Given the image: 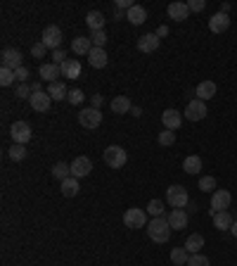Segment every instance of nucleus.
Wrapping results in <instances>:
<instances>
[{
	"label": "nucleus",
	"mask_w": 237,
	"mask_h": 266,
	"mask_svg": "<svg viewBox=\"0 0 237 266\" xmlns=\"http://www.w3.org/2000/svg\"><path fill=\"white\" fill-rule=\"evenodd\" d=\"M171 224H168V219H164V216H157V219H152L150 224H147V235H150L152 243H168V238H171Z\"/></svg>",
	"instance_id": "1"
},
{
	"label": "nucleus",
	"mask_w": 237,
	"mask_h": 266,
	"mask_svg": "<svg viewBox=\"0 0 237 266\" xmlns=\"http://www.w3.org/2000/svg\"><path fill=\"white\" fill-rule=\"evenodd\" d=\"M102 157H104V164L111 166V169H121L128 162V152L124 148H118V145H109L102 152Z\"/></svg>",
	"instance_id": "2"
},
{
	"label": "nucleus",
	"mask_w": 237,
	"mask_h": 266,
	"mask_svg": "<svg viewBox=\"0 0 237 266\" xmlns=\"http://www.w3.org/2000/svg\"><path fill=\"white\" fill-rule=\"evenodd\" d=\"M166 202L171 204L173 209H183L185 204H190L188 190L183 188V186H171V188L166 190Z\"/></svg>",
	"instance_id": "3"
},
{
	"label": "nucleus",
	"mask_w": 237,
	"mask_h": 266,
	"mask_svg": "<svg viewBox=\"0 0 237 266\" xmlns=\"http://www.w3.org/2000/svg\"><path fill=\"white\" fill-rule=\"evenodd\" d=\"M10 136H12V143H17V145H26L33 138L31 126L26 124V121H15V124L10 126Z\"/></svg>",
	"instance_id": "4"
},
{
	"label": "nucleus",
	"mask_w": 237,
	"mask_h": 266,
	"mask_svg": "<svg viewBox=\"0 0 237 266\" xmlns=\"http://www.w3.org/2000/svg\"><path fill=\"white\" fill-rule=\"evenodd\" d=\"M40 43H43L47 50H52V53L60 50V43H62V29H60V26H45Z\"/></svg>",
	"instance_id": "5"
},
{
	"label": "nucleus",
	"mask_w": 237,
	"mask_h": 266,
	"mask_svg": "<svg viewBox=\"0 0 237 266\" xmlns=\"http://www.w3.org/2000/svg\"><path fill=\"white\" fill-rule=\"evenodd\" d=\"M79 124L83 128H97V126L102 124V114H100V110H95V107H86V110L79 112Z\"/></svg>",
	"instance_id": "6"
},
{
	"label": "nucleus",
	"mask_w": 237,
	"mask_h": 266,
	"mask_svg": "<svg viewBox=\"0 0 237 266\" xmlns=\"http://www.w3.org/2000/svg\"><path fill=\"white\" fill-rule=\"evenodd\" d=\"M232 202V195L230 190H216L211 195V214H218V211H225Z\"/></svg>",
	"instance_id": "7"
},
{
	"label": "nucleus",
	"mask_w": 237,
	"mask_h": 266,
	"mask_svg": "<svg viewBox=\"0 0 237 266\" xmlns=\"http://www.w3.org/2000/svg\"><path fill=\"white\" fill-rule=\"evenodd\" d=\"M124 224H126V228H145L147 214L142 209H138V207H133V209H128L126 214H124Z\"/></svg>",
	"instance_id": "8"
},
{
	"label": "nucleus",
	"mask_w": 237,
	"mask_h": 266,
	"mask_svg": "<svg viewBox=\"0 0 237 266\" xmlns=\"http://www.w3.org/2000/svg\"><path fill=\"white\" fill-rule=\"evenodd\" d=\"M0 62H3L5 69H12V71H17L19 67H24V64H22V53H19L17 48H8V50H3Z\"/></svg>",
	"instance_id": "9"
},
{
	"label": "nucleus",
	"mask_w": 237,
	"mask_h": 266,
	"mask_svg": "<svg viewBox=\"0 0 237 266\" xmlns=\"http://www.w3.org/2000/svg\"><path fill=\"white\" fill-rule=\"evenodd\" d=\"M206 117V102L204 100H192L185 107V119H190V121H202V119Z\"/></svg>",
	"instance_id": "10"
},
{
	"label": "nucleus",
	"mask_w": 237,
	"mask_h": 266,
	"mask_svg": "<svg viewBox=\"0 0 237 266\" xmlns=\"http://www.w3.org/2000/svg\"><path fill=\"white\" fill-rule=\"evenodd\" d=\"M90 171H93V162H90L88 157H76V159L71 162V176L83 179V176H88Z\"/></svg>",
	"instance_id": "11"
},
{
	"label": "nucleus",
	"mask_w": 237,
	"mask_h": 266,
	"mask_svg": "<svg viewBox=\"0 0 237 266\" xmlns=\"http://www.w3.org/2000/svg\"><path fill=\"white\" fill-rule=\"evenodd\" d=\"M161 121H164V128H168V131H175V128H181V124H183V114L178 110H164V114H161Z\"/></svg>",
	"instance_id": "12"
},
{
	"label": "nucleus",
	"mask_w": 237,
	"mask_h": 266,
	"mask_svg": "<svg viewBox=\"0 0 237 266\" xmlns=\"http://www.w3.org/2000/svg\"><path fill=\"white\" fill-rule=\"evenodd\" d=\"M88 62H90V67H95V69H104L107 62H109V57H107V53H104V48H95L93 46L90 55H88Z\"/></svg>",
	"instance_id": "13"
},
{
	"label": "nucleus",
	"mask_w": 237,
	"mask_h": 266,
	"mask_svg": "<svg viewBox=\"0 0 237 266\" xmlns=\"http://www.w3.org/2000/svg\"><path fill=\"white\" fill-rule=\"evenodd\" d=\"M159 48V36L157 33H145L138 38V50L140 53H154Z\"/></svg>",
	"instance_id": "14"
},
{
	"label": "nucleus",
	"mask_w": 237,
	"mask_h": 266,
	"mask_svg": "<svg viewBox=\"0 0 237 266\" xmlns=\"http://www.w3.org/2000/svg\"><path fill=\"white\" fill-rule=\"evenodd\" d=\"M228 26H230V17L228 15H223V12H216V15L209 19V29H211L213 33H223V31H228Z\"/></svg>",
	"instance_id": "15"
},
{
	"label": "nucleus",
	"mask_w": 237,
	"mask_h": 266,
	"mask_svg": "<svg viewBox=\"0 0 237 266\" xmlns=\"http://www.w3.org/2000/svg\"><path fill=\"white\" fill-rule=\"evenodd\" d=\"M50 102H52V98L47 93H33L31 98H29V105H31L36 112H47L50 110Z\"/></svg>",
	"instance_id": "16"
},
{
	"label": "nucleus",
	"mask_w": 237,
	"mask_h": 266,
	"mask_svg": "<svg viewBox=\"0 0 237 266\" xmlns=\"http://www.w3.org/2000/svg\"><path fill=\"white\" fill-rule=\"evenodd\" d=\"M109 107H111L114 114H128V112L133 110V105H131V100H128V95H116V98L109 102Z\"/></svg>",
	"instance_id": "17"
},
{
	"label": "nucleus",
	"mask_w": 237,
	"mask_h": 266,
	"mask_svg": "<svg viewBox=\"0 0 237 266\" xmlns=\"http://www.w3.org/2000/svg\"><path fill=\"white\" fill-rule=\"evenodd\" d=\"M188 15H190L188 3H171V5H168V17L175 19V22H185Z\"/></svg>",
	"instance_id": "18"
},
{
	"label": "nucleus",
	"mask_w": 237,
	"mask_h": 266,
	"mask_svg": "<svg viewBox=\"0 0 237 266\" xmlns=\"http://www.w3.org/2000/svg\"><path fill=\"white\" fill-rule=\"evenodd\" d=\"M126 19L133 24V26H140V24L147 22V10L142 8V5H133V8L126 12Z\"/></svg>",
	"instance_id": "19"
},
{
	"label": "nucleus",
	"mask_w": 237,
	"mask_h": 266,
	"mask_svg": "<svg viewBox=\"0 0 237 266\" xmlns=\"http://www.w3.org/2000/svg\"><path fill=\"white\" fill-rule=\"evenodd\" d=\"M71 50H74L76 55H90V50H93V40L86 38V36H76V38L71 40Z\"/></svg>",
	"instance_id": "20"
},
{
	"label": "nucleus",
	"mask_w": 237,
	"mask_h": 266,
	"mask_svg": "<svg viewBox=\"0 0 237 266\" xmlns=\"http://www.w3.org/2000/svg\"><path fill=\"white\" fill-rule=\"evenodd\" d=\"M40 78L43 81H50V83H55V78L62 74V67L60 64H55V62H50V64H40Z\"/></svg>",
	"instance_id": "21"
},
{
	"label": "nucleus",
	"mask_w": 237,
	"mask_h": 266,
	"mask_svg": "<svg viewBox=\"0 0 237 266\" xmlns=\"http://www.w3.org/2000/svg\"><path fill=\"white\" fill-rule=\"evenodd\" d=\"M195 95H197V100H211L213 95H216V83L213 81H202L197 88H195Z\"/></svg>",
	"instance_id": "22"
},
{
	"label": "nucleus",
	"mask_w": 237,
	"mask_h": 266,
	"mask_svg": "<svg viewBox=\"0 0 237 266\" xmlns=\"http://www.w3.org/2000/svg\"><path fill=\"white\" fill-rule=\"evenodd\" d=\"M104 22H107L104 15H102V12H97V10H93V12H88V15H86V24L90 26V31H93V33L95 31H102Z\"/></svg>",
	"instance_id": "23"
},
{
	"label": "nucleus",
	"mask_w": 237,
	"mask_h": 266,
	"mask_svg": "<svg viewBox=\"0 0 237 266\" xmlns=\"http://www.w3.org/2000/svg\"><path fill=\"white\" fill-rule=\"evenodd\" d=\"M168 224L173 231H183V228H188V214L183 209H173L168 214Z\"/></svg>",
	"instance_id": "24"
},
{
	"label": "nucleus",
	"mask_w": 237,
	"mask_h": 266,
	"mask_svg": "<svg viewBox=\"0 0 237 266\" xmlns=\"http://www.w3.org/2000/svg\"><path fill=\"white\" fill-rule=\"evenodd\" d=\"M60 190H62V195H64V197H76V195H79V190H81L79 179H76V176H69L67 181H62Z\"/></svg>",
	"instance_id": "25"
},
{
	"label": "nucleus",
	"mask_w": 237,
	"mask_h": 266,
	"mask_svg": "<svg viewBox=\"0 0 237 266\" xmlns=\"http://www.w3.org/2000/svg\"><path fill=\"white\" fill-rule=\"evenodd\" d=\"M232 224H235V221H232V216L228 214V209L218 211V214H213V226L218 228V231H230V228H232Z\"/></svg>",
	"instance_id": "26"
},
{
	"label": "nucleus",
	"mask_w": 237,
	"mask_h": 266,
	"mask_svg": "<svg viewBox=\"0 0 237 266\" xmlns=\"http://www.w3.org/2000/svg\"><path fill=\"white\" fill-rule=\"evenodd\" d=\"M62 67V76L67 78H79L81 76V62L79 60H67L64 64H60Z\"/></svg>",
	"instance_id": "27"
},
{
	"label": "nucleus",
	"mask_w": 237,
	"mask_h": 266,
	"mask_svg": "<svg viewBox=\"0 0 237 266\" xmlns=\"http://www.w3.org/2000/svg\"><path fill=\"white\" fill-rule=\"evenodd\" d=\"M183 171L185 173H199L202 171V157H197V155H190V157H185V162H183Z\"/></svg>",
	"instance_id": "28"
},
{
	"label": "nucleus",
	"mask_w": 237,
	"mask_h": 266,
	"mask_svg": "<svg viewBox=\"0 0 237 266\" xmlns=\"http://www.w3.org/2000/svg\"><path fill=\"white\" fill-rule=\"evenodd\" d=\"M202 247H204V238H202L199 233H192L188 240H185V250H188L190 254H199Z\"/></svg>",
	"instance_id": "29"
},
{
	"label": "nucleus",
	"mask_w": 237,
	"mask_h": 266,
	"mask_svg": "<svg viewBox=\"0 0 237 266\" xmlns=\"http://www.w3.org/2000/svg\"><path fill=\"white\" fill-rule=\"evenodd\" d=\"M47 95L52 100H64L69 95V91H67V86H64L62 81H55V83H50V88H47Z\"/></svg>",
	"instance_id": "30"
},
{
	"label": "nucleus",
	"mask_w": 237,
	"mask_h": 266,
	"mask_svg": "<svg viewBox=\"0 0 237 266\" xmlns=\"http://www.w3.org/2000/svg\"><path fill=\"white\" fill-rule=\"evenodd\" d=\"M71 176V166L69 164H64V162H57L55 166H52V179H57L60 183L62 181H67Z\"/></svg>",
	"instance_id": "31"
},
{
	"label": "nucleus",
	"mask_w": 237,
	"mask_h": 266,
	"mask_svg": "<svg viewBox=\"0 0 237 266\" xmlns=\"http://www.w3.org/2000/svg\"><path fill=\"white\" fill-rule=\"evenodd\" d=\"M171 261H173L175 266H188V261H190V252L185 250V247H175V250L171 252Z\"/></svg>",
	"instance_id": "32"
},
{
	"label": "nucleus",
	"mask_w": 237,
	"mask_h": 266,
	"mask_svg": "<svg viewBox=\"0 0 237 266\" xmlns=\"http://www.w3.org/2000/svg\"><path fill=\"white\" fill-rule=\"evenodd\" d=\"M8 155L12 162H24L26 159V148L24 145H17V143H12V148L8 150Z\"/></svg>",
	"instance_id": "33"
},
{
	"label": "nucleus",
	"mask_w": 237,
	"mask_h": 266,
	"mask_svg": "<svg viewBox=\"0 0 237 266\" xmlns=\"http://www.w3.org/2000/svg\"><path fill=\"white\" fill-rule=\"evenodd\" d=\"M15 71L12 69H5V67H3V69H0V86H12V83H15Z\"/></svg>",
	"instance_id": "34"
},
{
	"label": "nucleus",
	"mask_w": 237,
	"mask_h": 266,
	"mask_svg": "<svg viewBox=\"0 0 237 266\" xmlns=\"http://www.w3.org/2000/svg\"><path fill=\"white\" fill-rule=\"evenodd\" d=\"M147 214H152L154 219L161 216V214H164V202H161V200H152V202L147 204Z\"/></svg>",
	"instance_id": "35"
},
{
	"label": "nucleus",
	"mask_w": 237,
	"mask_h": 266,
	"mask_svg": "<svg viewBox=\"0 0 237 266\" xmlns=\"http://www.w3.org/2000/svg\"><path fill=\"white\" fill-rule=\"evenodd\" d=\"M175 143V133L168 131V128H164V131L159 133V145H173Z\"/></svg>",
	"instance_id": "36"
},
{
	"label": "nucleus",
	"mask_w": 237,
	"mask_h": 266,
	"mask_svg": "<svg viewBox=\"0 0 237 266\" xmlns=\"http://www.w3.org/2000/svg\"><path fill=\"white\" fill-rule=\"evenodd\" d=\"M15 95L19 98V100H29V98L33 95V91H31V86H29V83H19V88L15 91Z\"/></svg>",
	"instance_id": "37"
},
{
	"label": "nucleus",
	"mask_w": 237,
	"mask_h": 266,
	"mask_svg": "<svg viewBox=\"0 0 237 266\" xmlns=\"http://www.w3.org/2000/svg\"><path fill=\"white\" fill-rule=\"evenodd\" d=\"M67 100H69L71 105H81V102L86 100V95H83V91H81V88H74V91H69Z\"/></svg>",
	"instance_id": "38"
},
{
	"label": "nucleus",
	"mask_w": 237,
	"mask_h": 266,
	"mask_svg": "<svg viewBox=\"0 0 237 266\" xmlns=\"http://www.w3.org/2000/svg\"><path fill=\"white\" fill-rule=\"evenodd\" d=\"M90 40H93L95 48H104V46H107V33H104V31H95V33H90Z\"/></svg>",
	"instance_id": "39"
},
{
	"label": "nucleus",
	"mask_w": 237,
	"mask_h": 266,
	"mask_svg": "<svg viewBox=\"0 0 237 266\" xmlns=\"http://www.w3.org/2000/svg\"><path fill=\"white\" fill-rule=\"evenodd\" d=\"M188 266H211V264H209V259L204 254H190Z\"/></svg>",
	"instance_id": "40"
},
{
	"label": "nucleus",
	"mask_w": 237,
	"mask_h": 266,
	"mask_svg": "<svg viewBox=\"0 0 237 266\" xmlns=\"http://www.w3.org/2000/svg\"><path fill=\"white\" fill-rule=\"evenodd\" d=\"M213 188H216V179H211V176L199 179V190H213Z\"/></svg>",
	"instance_id": "41"
},
{
	"label": "nucleus",
	"mask_w": 237,
	"mask_h": 266,
	"mask_svg": "<svg viewBox=\"0 0 237 266\" xmlns=\"http://www.w3.org/2000/svg\"><path fill=\"white\" fill-rule=\"evenodd\" d=\"M188 8H190V12H202V10L206 8V3L204 0H190Z\"/></svg>",
	"instance_id": "42"
},
{
	"label": "nucleus",
	"mask_w": 237,
	"mask_h": 266,
	"mask_svg": "<svg viewBox=\"0 0 237 266\" xmlns=\"http://www.w3.org/2000/svg\"><path fill=\"white\" fill-rule=\"evenodd\" d=\"M15 76H17V81H19V83H26V78L31 76V74H29V69H26V67H19V69L15 71Z\"/></svg>",
	"instance_id": "43"
},
{
	"label": "nucleus",
	"mask_w": 237,
	"mask_h": 266,
	"mask_svg": "<svg viewBox=\"0 0 237 266\" xmlns=\"http://www.w3.org/2000/svg\"><path fill=\"white\" fill-rule=\"evenodd\" d=\"M45 50H47V48L43 46V43H33V46H31V55L33 57H43V55H45Z\"/></svg>",
	"instance_id": "44"
},
{
	"label": "nucleus",
	"mask_w": 237,
	"mask_h": 266,
	"mask_svg": "<svg viewBox=\"0 0 237 266\" xmlns=\"http://www.w3.org/2000/svg\"><path fill=\"white\" fill-rule=\"evenodd\" d=\"M52 62H55V64H64V62H67V53H64L62 48L52 53Z\"/></svg>",
	"instance_id": "45"
},
{
	"label": "nucleus",
	"mask_w": 237,
	"mask_h": 266,
	"mask_svg": "<svg viewBox=\"0 0 237 266\" xmlns=\"http://www.w3.org/2000/svg\"><path fill=\"white\" fill-rule=\"evenodd\" d=\"M133 5H135L133 0H116V10H126V12H128Z\"/></svg>",
	"instance_id": "46"
},
{
	"label": "nucleus",
	"mask_w": 237,
	"mask_h": 266,
	"mask_svg": "<svg viewBox=\"0 0 237 266\" xmlns=\"http://www.w3.org/2000/svg\"><path fill=\"white\" fill-rule=\"evenodd\" d=\"M100 105H102V95H93V107L100 110Z\"/></svg>",
	"instance_id": "47"
},
{
	"label": "nucleus",
	"mask_w": 237,
	"mask_h": 266,
	"mask_svg": "<svg viewBox=\"0 0 237 266\" xmlns=\"http://www.w3.org/2000/svg\"><path fill=\"white\" fill-rule=\"evenodd\" d=\"M31 91H33V93H43V86H40V81L31 83Z\"/></svg>",
	"instance_id": "48"
},
{
	"label": "nucleus",
	"mask_w": 237,
	"mask_h": 266,
	"mask_svg": "<svg viewBox=\"0 0 237 266\" xmlns=\"http://www.w3.org/2000/svg\"><path fill=\"white\" fill-rule=\"evenodd\" d=\"M157 36H159V38H161V36H168V29H166V26H159V29H157Z\"/></svg>",
	"instance_id": "49"
},
{
	"label": "nucleus",
	"mask_w": 237,
	"mask_h": 266,
	"mask_svg": "<svg viewBox=\"0 0 237 266\" xmlns=\"http://www.w3.org/2000/svg\"><path fill=\"white\" fill-rule=\"evenodd\" d=\"M114 19H126V15H124V10H116V12H114Z\"/></svg>",
	"instance_id": "50"
},
{
	"label": "nucleus",
	"mask_w": 237,
	"mask_h": 266,
	"mask_svg": "<svg viewBox=\"0 0 237 266\" xmlns=\"http://www.w3.org/2000/svg\"><path fill=\"white\" fill-rule=\"evenodd\" d=\"M221 12H223V15H228V12H230V3H223V5H221Z\"/></svg>",
	"instance_id": "51"
},
{
	"label": "nucleus",
	"mask_w": 237,
	"mask_h": 266,
	"mask_svg": "<svg viewBox=\"0 0 237 266\" xmlns=\"http://www.w3.org/2000/svg\"><path fill=\"white\" fill-rule=\"evenodd\" d=\"M131 114H133V117H140L142 110H140V107H133V110H131Z\"/></svg>",
	"instance_id": "52"
},
{
	"label": "nucleus",
	"mask_w": 237,
	"mask_h": 266,
	"mask_svg": "<svg viewBox=\"0 0 237 266\" xmlns=\"http://www.w3.org/2000/svg\"><path fill=\"white\" fill-rule=\"evenodd\" d=\"M230 233H232V235H235V238H237V221H235V224H232V228H230Z\"/></svg>",
	"instance_id": "53"
}]
</instances>
